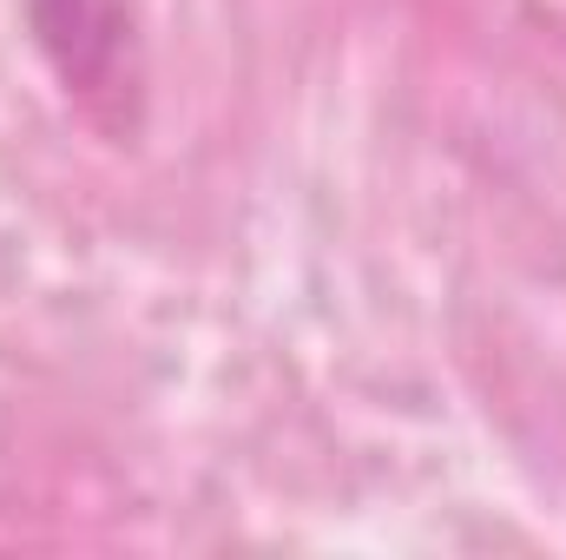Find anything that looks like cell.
I'll return each mask as SVG.
<instances>
[{
    "label": "cell",
    "instance_id": "1",
    "mask_svg": "<svg viewBox=\"0 0 566 560\" xmlns=\"http://www.w3.org/2000/svg\"><path fill=\"white\" fill-rule=\"evenodd\" d=\"M27 27L66 100L106 126H133L126 100H139L145 80L133 0H27Z\"/></svg>",
    "mask_w": 566,
    "mask_h": 560
}]
</instances>
